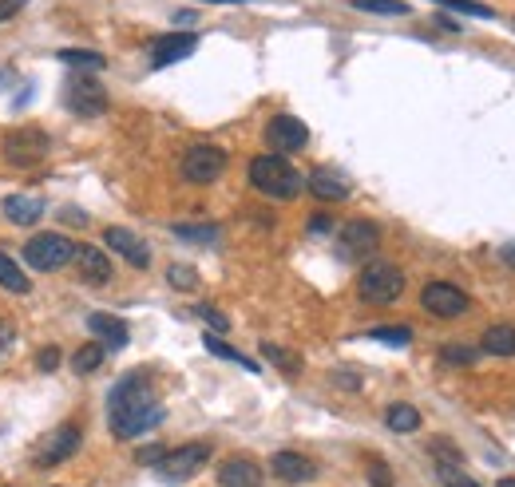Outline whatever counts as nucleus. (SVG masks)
<instances>
[{
	"mask_svg": "<svg viewBox=\"0 0 515 487\" xmlns=\"http://www.w3.org/2000/svg\"><path fill=\"white\" fill-rule=\"evenodd\" d=\"M163 416H167V412H163V404L155 400L147 373L123 377V381L111 389V396H107V420H111V432H115L119 440H135V436L159 428Z\"/></svg>",
	"mask_w": 515,
	"mask_h": 487,
	"instance_id": "1",
	"label": "nucleus"
},
{
	"mask_svg": "<svg viewBox=\"0 0 515 487\" xmlns=\"http://www.w3.org/2000/svg\"><path fill=\"white\" fill-rule=\"evenodd\" d=\"M250 183H254V191H262L266 198H298L302 195V175L290 167V159L286 155H258L254 163H250Z\"/></svg>",
	"mask_w": 515,
	"mask_h": 487,
	"instance_id": "2",
	"label": "nucleus"
},
{
	"mask_svg": "<svg viewBox=\"0 0 515 487\" xmlns=\"http://www.w3.org/2000/svg\"><path fill=\"white\" fill-rule=\"evenodd\" d=\"M357 293L369 305H393L405 293V274L393 262H369L361 270V278H357Z\"/></svg>",
	"mask_w": 515,
	"mask_h": 487,
	"instance_id": "3",
	"label": "nucleus"
},
{
	"mask_svg": "<svg viewBox=\"0 0 515 487\" xmlns=\"http://www.w3.org/2000/svg\"><path fill=\"white\" fill-rule=\"evenodd\" d=\"M48 147H52V139L40 127H16L0 143V151H4V159L12 167H40L48 159Z\"/></svg>",
	"mask_w": 515,
	"mask_h": 487,
	"instance_id": "4",
	"label": "nucleus"
},
{
	"mask_svg": "<svg viewBox=\"0 0 515 487\" xmlns=\"http://www.w3.org/2000/svg\"><path fill=\"white\" fill-rule=\"evenodd\" d=\"M72 254H76V246H72V238H64V234H36V238H28V246H24V262H28L32 270H44V274L64 270V266L72 262Z\"/></svg>",
	"mask_w": 515,
	"mask_h": 487,
	"instance_id": "5",
	"label": "nucleus"
},
{
	"mask_svg": "<svg viewBox=\"0 0 515 487\" xmlns=\"http://www.w3.org/2000/svg\"><path fill=\"white\" fill-rule=\"evenodd\" d=\"M206 460H210V444H183V448L167 452V456L155 464V472H159L163 484H187L191 476L203 472Z\"/></svg>",
	"mask_w": 515,
	"mask_h": 487,
	"instance_id": "6",
	"label": "nucleus"
},
{
	"mask_svg": "<svg viewBox=\"0 0 515 487\" xmlns=\"http://www.w3.org/2000/svg\"><path fill=\"white\" fill-rule=\"evenodd\" d=\"M80 440H84L80 424H60V428H52V432L36 444L32 464H36V468H56V464H64V460H72V456L80 452Z\"/></svg>",
	"mask_w": 515,
	"mask_h": 487,
	"instance_id": "7",
	"label": "nucleus"
},
{
	"mask_svg": "<svg viewBox=\"0 0 515 487\" xmlns=\"http://www.w3.org/2000/svg\"><path fill=\"white\" fill-rule=\"evenodd\" d=\"M64 107L72 115H80V119H96V115L107 111V92L92 76H72L68 88H64Z\"/></svg>",
	"mask_w": 515,
	"mask_h": 487,
	"instance_id": "8",
	"label": "nucleus"
},
{
	"mask_svg": "<svg viewBox=\"0 0 515 487\" xmlns=\"http://www.w3.org/2000/svg\"><path fill=\"white\" fill-rule=\"evenodd\" d=\"M183 179L187 183H199V187H206V183H214L222 171H226V151L222 147H210V143H195L187 155H183Z\"/></svg>",
	"mask_w": 515,
	"mask_h": 487,
	"instance_id": "9",
	"label": "nucleus"
},
{
	"mask_svg": "<svg viewBox=\"0 0 515 487\" xmlns=\"http://www.w3.org/2000/svg\"><path fill=\"white\" fill-rule=\"evenodd\" d=\"M337 246H341V258H349V262H365L369 254H377V246H381V230H377V222H369V218H353V222H345V226H341Z\"/></svg>",
	"mask_w": 515,
	"mask_h": 487,
	"instance_id": "10",
	"label": "nucleus"
},
{
	"mask_svg": "<svg viewBox=\"0 0 515 487\" xmlns=\"http://www.w3.org/2000/svg\"><path fill=\"white\" fill-rule=\"evenodd\" d=\"M420 305H424L432 317H460V313H468L472 297L460 290V286H452V282H428V286L420 290Z\"/></svg>",
	"mask_w": 515,
	"mask_h": 487,
	"instance_id": "11",
	"label": "nucleus"
},
{
	"mask_svg": "<svg viewBox=\"0 0 515 487\" xmlns=\"http://www.w3.org/2000/svg\"><path fill=\"white\" fill-rule=\"evenodd\" d=\"M266 143L274 147V155H294V151H302L309 143V127L298 119V115H274L270 123H266Z\"/></svg>",
	"mask_w": 515,
	"mask_h": 487,
	"instance_id": "12",
	"label": "nucleus"
},
{
	"mask_svg": "<svg viewBox=\"0 0 515 487\" xmlns=\"http://www.w3.org/2000/svg\"><path fill=\"white\" fill-rule=\"evenodd\" d=\"M195 48H199V36H195V32H171V36H159V40L151 44V64H155V68L179 64V60H187Z\"/></svg>",
	"mask_w": 515,
	"mask_h": 487,
	"instance_id": "13",
	"label": "nucleus"
},
{
	"mask_svg": "<svg viewBox=\"0 0 515 487\" xmlns=\"http://www.w3.org/2000/svg\"><path fill=\"white\" fill-rule=\"evenodd\" d=\"M103 242L123 258V262H131L135 270H147L151 266V250L143 246V238H135L131 230H123V226H107L103 230Z\"/></svg>",
	"mask_w": 515,
	"mask_h": 487,
	"instance_id": "14",
	"label": "nucleus"
},
{
	"mask_svg": "<svg viewBox=\"0 0 515 487\" xmlns=\"http://www.w3.org/2000/svg\"><path fill=\"white\" fill-rule=\"evenodd\" d=\"M270 472L282 480V484H306L317 476V464L302 456V452H274L270 456Z\"/></svg>",
	"mask_w": 515,
	"mask_h": 487,
	"instance_id": "15",
	"label": "nucleus"
},
{
	"mask_svg": "<svg viewBox=\"0 0 515 487\" xmlns=\"http://www.w3.org/2000/svg\"><path fill=\"white\" fill-rule=\"evenodd\" d=\"M218 484L222 487H262V468L250 456H230L218 468Z\"/></svg>",
	"mask_w": 515,
	"mask_h": 487,
	"instance_id": "16",
	"label": "nucleus"
},
{
	"mask_svg": "<svg viewBox=\"0 0 515 487\" xmlns=\"http://www.w3.org/2000/svg\"><path fill=\"white\" fill-rule=\"evenodd\" d=\"M72 262L80 266V278H84V282H92V286L111 282V262H107V254L96 250V246H76Z\"/></svg>",
	"mask_w": 515,
	"mask_h": 487,
	"instance_id": "17",
	"label": "nucleus"
},
{
	"mask_svg": "<svg viewBox=\"0 0 515 487\" xmlns=\"http://www.w3.org/2000/svg\"><path fill=\"white\" fill-rule=\"evenodd\" d=\"M309 191H313V198H321V202H341V198H349V179L321 167V171L309 175Z\"/></svg>",
	"mask_w": 515,
	"mask_h": 487,
	"instance_id": "18",
	"label": "nucleus"
},
{
	"mask_svg": "<svg viewBox=\"0 0 515 487\" xmlns=\"http://www.w3.org/2000/svg\"><path fill=\"white\" fill-rule=\"evenodd\" d=\"M4 214H8V222H16V226H32V222L44 218V202L32 195H8L4 198Z\"/></svg>",
	"mask_w": 515,
	"mask_h": 487,
	"instance_id": "19",
	"label": "nucleus"
},
{
	"mask_svg": "<svg viewBox=\"0 0 515 487\" xmlns=\"http://www.w3.org/2000/svg\"><path fill=\"white\" fill-rule=\"evenodd\" d=\"M88 329L100 337L103 345H111V349H123L127 345V325L119 317H111V313H92L88 317Z\"/></svg>",
	"mask_w": 515,
	"mask_h": 487,
	"instance_id": "20",
	"label": "nucleus"
},
{
	"mask_svg": "<svg viewBox=\"0 0 515 487\" xmlns=\"http://www.w3.org/2000/svg\"><path fill=\"white\" fill-rule=\"evenodd\" d=\"M484 353H492V357H515V325H492L484 333Z\"/></svg>",
	"mask_w": 515,
	"mask_h": 487,
	"instance_id": "21",
	"label": "nucleus"
},
{
	"mask_svg": "<svg viewBox=\"0 0 515 487\" xmlns=\"http://www.w3.org/2000/svg\"><path fill=\"white\" fill-rule=\"evenodd\" d=\"M0 286L8 293H28L32 290V282H28V274L16 266V258L12 254H4L0 250Z\"/></svg>",
	"mask_w": 515,
	"mask_h": 487,
	"instance_id": "22",
	"label": "nucleus"
},
{
	"mask_svg": "<svg viewBox=\"0 0 515 487\" xmlns=\"http://www.w3.org/2000/svg\"><path fill=\"white\" fill-rule=\"evenodd\" d=\"M203 345H206V353H214V357H222V361H234V365H238V369H246V373H258V369H262V365H254L250 357H242L238 349H230L226 341H218L214 333H206Z\"/></svg>",
	"mask_w": 515,
	"mask_h": 487,
	"instance_id": "23",
	"label": "nucleus"
},
{
	"mask_svg": "<svg viewBox=\"0 0 515 487\" xmlns=\"http://www.w3.org/2000/svg\"><path fill=\"white\" fill-rule=\"evenodd\" d=\"M385 424L405 436V432H416V428H420V412H416L412 404H393V408L385 412Z\"/></svg>",
	"mask_w": 515,
	"mask_h": 487,
	"instance_id": "24",
	"label": "nucleus"
},
{
	"mask_svg": "<svg viewBox=\"0 0 515 487\" xmlns=\"http://www.w3.org/2000/svg\"><path fill=\"white\" fill-rule=\"evenodd\" d=\"M262 357H266V361H274L286 377H298V373H302V357H298V353H290V349H282V345H270V341H266V345H262Z\"/></svg>",
	"mask_w": 515,
	"mask_h": 487,
	"instance_id": "25",
	"label": "nucleus"
},
{
	"mask_svg": "<svg viewBox=\"0 0 515 487\" xmlns=\"http://www.w3.org/2000/svg\"><path fill=\"white\" fill-rule=\"evenodd\" d=\"M100 365H103V345H80L76 357H72V369H76L80 377H92Z\"/></svg>",
	"mask_w": 515,
	"mask_h": 487,
	"instance_id": "26",
	"label": "nucleus"
},
{
	"mask_svg": "<svg viewBox=\"0 0 515 487\" xmlns=\"http://www.w3.org/2000/svg\"><path fill=\"white\" fill-rule=\"evenodd\" d=\"M357 12H377V16H409L405 0H353Z\"/></svg>",
	"mask_w": 515,
	"mask_h": 487,
	"instance_id": "27",
	"label": "nucleus"
},
{
	"mask_svg": "<svg viewBox=\"0 0 515 487\" xmlns=\"http://www.w3.org/2000/svg\"><path fill=\"white\" fill-rule=\"evenodd\" d=\"M369 337L373 341H385V345H409L412 341V329L409 325H377V329H369Z\"/></svg>",
	"mask_w": 515,
	"mask_h": 487,
	"instance_id": "28",
	"label": "nucleus"
},
{
	"mask_svg": "<svg viewBox=\"0 0 515 487\" xmlns=\"http://www.w3.org/2000/svg\"><path fill=\"white\" fill-rule=\"evenodd\" d=\"M472 361H476V349H468V345H444V349H440V365L464 369V365H472Z\"/></svg>",
	"mask_w": 515,
	"mask_h": 487,
	"instance_id": "29",
	"label": "nucleus"
},
{
	"mask_svg": "<svg viewBox=\"0 0 515 487\" xmlns=\"http://www.w3.org/2000/svg\"><path fill=\"white\" fill-rule=\"evenodd\" d=\"M60 60H64V64H72V68H96V72L107 64L100 52H76V48H64V52H60Z\"/></svg>",
	"mask_w": 515,
	"mask_h": 487,
	"instance_id": "30",
	"label": "nucleus"
},
{
	"mask_svg": "<svg viewBox=\"0 0 515 487\" xmlns=\"http://www.w3.org/2000/svg\"><path fill=\"white\" fill-rule=\"evenodd\" d=\"M175 234H179V238H187V242H214V238H218V226H195V222H179V226H175Z\"/></svg>",
	"mask_w": 515,
	"mask_h": 487,
	"instance_id": "31",
	"label": "nucleus"
},
{
	"mask_svg": "<svg viewBox=\"0 0 515 487\" xmlns=\"http://www.w3.org/2000/svg\"><path fill=\"white\" fill-rule=\"evenodd\" d=\"M167 282H171L175 290H195V286H199V274H195L191 266H171V270H167Z\"/></svg>",
	"mask_w": 515,
	"mask_h": 487,
	"instance_id": "32",
	"label": "nucleus"
},
{
	"mask_svg": "<svg viewBox=\"0 0 515 487\" xmlns=\"http://www.w3.org/2000/svg\"><path fill=\"white\" fill-rule=\"evenodd\" d=\"M436 4H444V8H456V12H472V16H484V20H492V8H488V4H480V0H436Z\"/></svg>",
	"mask_w": 515,
	"mask_h": 487,
	"instance_id": "33",
	"label": "nucleus"
},
{
	"mask_svg": "<svg viewBox=\"0 0 515 487\" xmlns=\"http://www.w3.org/2000/svg\"><path fill=\"white\" fill-rule=\"evenodd\" d=\"M436 476H440V484L444 487H480L476 480H468L464 472H456V468H448V464H444V468H436Z\"/></svg>",
	"mask_w": 515,
	"mask_h": 487,
	"instance_id": "34",
	"label": "nucleus"
},
{
	"mask_svg": "<svg viewBox=\"0 0 515 487\" xmlns=\"http://www.w3.org/2000/svg\"><path fill=\"white\" fill-rule=\"evenodd\" d=\"M195 313L203 317V321H206V325H210V329H214V333H226V329H230V321H226V317H222L218 309H210V305H199Z\"/></svg>",
	"mask_w": 515,
	"mask_h": 487,
	"instance_id": "35",
	"label": "nucleus"
},
{
	"mask_svg": "<svg viewBox=\"0 0 515 487\" xmlns=\"http://www.w3.org/2000/svg\"><path fill=\"white\" fill-rule=\"evenodd\" d=\"M56 365H60V349H56V345L40 349V357H36V369H40V373H52Z\"/></svg>",
	"mask_w": 515,
	"mask_h": 487,
	"instance_id": "36",
	"label": "nucleus"
},
{
	"mask_svg": "<svg viewBox=\"0 0 515 487\" xmlns=\"http://www.w3.org/2000/svg\"><path fill=\"white\" fill-rule=\"evenodd\" d=\"M163 456H167V448H163V444H147V448H139V456H135V460H139V464H147V468H155Z\"/></svg>",
	"mask_w": 515,
	"mask_h": 487,
	"instance_id": "37",
	"label": "nucleus"
},
{
	"mask_svg": "<svg viewBox=\"0 0 515 487\" xmlns=\"http://www.w3.org/2000/svg\"><path fill=\"white\" fill-rule=\"evenodd\" d=\"M369 480H373L377 487H389V484H393V476H389V468H385L381 460H373V464H369Z\"/></svg>",
	"mask_w": 515,
	"mask_h": 487,
	"instance_id": "38",
	"label": "nucleus"
},
{
	"mask_svg": "<svg viewBox=\"0 0 515 487\" xmlns=\"http://www.w3.org/2000/svg\"><path fill=\"white\" fill-rule=\"evenodd\" d=\"M12 341H16V325H12L8 317H0V357L8 353V345H12Z\"/></svg>",
	"mask_w": 515,
	"mask_h": 487,
	"instance_id": "39",
	"label": "nucleus"
},
{
	"mask_svg": "<svg viewBox=\"0 0 515 487\" xmlns=\"http://www.w3.org/2000/svg\"><path fill=\"white\" fill-rule=\"evenodd\" d=\"M24 4H28V0H0V24H4V20H12Z\"/></svg>",
	"mask_w": 515,
	"mask_h": 487,
	"instance_id": "40",
	"label": "nucleus"
},
{
	"mask_svg": "<svg viewBox=\"0 0 515 487\" xmlns=\"http://www.w3.org/2000/svg\"><path fill=\"white\" fill-rule=\"evenodd\" d=\"M500 258H504V262H508V266L515 270V242H508V246L500 250Z\"/></svg>",
	"mask_w": 515,
	"mask_h": 487,
	"instance_id": "41",
	"label": "nucleus"
},
{
	"mask_svg": "<svg viewBox=\"0 0 515 487\" xmlns=\"http://www.w3.org/2000/svg\"><path fill=\"white\" fill-rule=\"evenodd\" d=\"M309 230H313V234H321V230H329V218H313V222H309Z\"/></svg>",
	"mask_w": 515,
	"mask_h": 487,
	"instance_id": "42",
	"label": "nucleus"
},
{
	"mask_svg": "<svg viewBox=\"0 0 515 487\" xmlns=\"http://www.w3.org/2000/svg\"><path fill=\"white\" fill-rule=\"evenodd\" d=\"M206 4H246V0H206Z\"/></svg>",
	"mask_w": 515,
	"mask_h": 487,
	"instance_id": "43",
	"label": "nucleus"
},
{
	"mask_svg": "<svg viewBox=\"0 0 515 487\" xmlns=\"http://www.w3.org/2000/svg\"><path fill=\"white\" fill-rule=\"evenodd\" d=\"M500 487H515V476H504V480H500Z\"/></svg>",
	"mask_w": 515,
	"mask_h": 487,
	"instance_id": "44",
	"label": "nucleus"
},
{
	"mask_svg": "<svg viewBox=\"0 0 515 487\" xmlns=\"http://www.w3.org/2000/svg\"><path fill=\"white\" fill-rule=\"evenodd\" d=\"M4 487H8V484H4Z\"/></svg>",
	"mask_w": 515,
	"mask_h": 487,
	"instance_id": "45",
	"label": "nucleus"
}]
</instances>
